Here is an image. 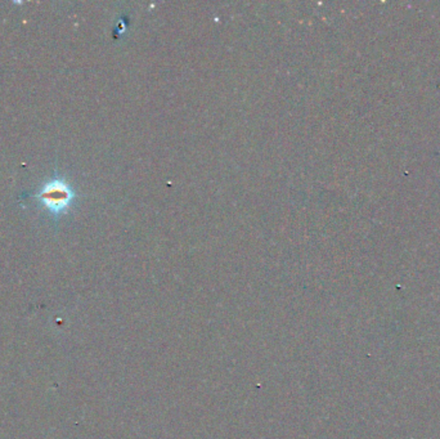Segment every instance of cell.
<instances>
[{
	"label": "cell",
	"instance_id": "cell-1",
	"mask_svg": "<svg viewBox=\"0 0 440 439\" xmlns=\"http://www.w3.org/2000/svg\"><path fill=\"white\" fill-rule=\"evenodd\" d=\"M30 198H36L54 219H58L70 209L75 200V193L65 179L53 176L36 193H31Z\"/></svg>",
	"mask_w": 440,
	"mask_h": 439
}]
</instances>
